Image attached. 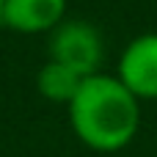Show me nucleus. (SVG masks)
Returning a JSON list of instances; mask_svg holds the SVG:
<instances>
[{"label": "nucleus", "mask_w": 157, "mask_h": 157, "mask_svg": "<svg viewBox=\"0 0 157 157\" xmlns=\"http://www.w3.org/2000/svg\"><path fill=\"white\" fill-rule=\"evenodd\" d=\"M83 80H86V77H83L80 72H75V69H69V66H63V63L47 58V63H44V66L39 69V75H36V88H39V94H41L44 99L69 105V102L75 99V94L80 91Z\"/></svg>", "instance_id": "5"}, {"label": "nucleus", "mask_w": 157, "mask_h": 157, "mask_svg": "<svg viewBox=\"0 0 157 157\" xmlns=\"http://www.w3.org/2000/svg\"><path fill=\"white\" fill-rule=\"evenodd\" d=\"M69 108L72 132L94 152H119L141 127V99L116 77L97 72L83 80Z\"/></svg>", "instance_id": "1"}, {"label": "nucleus", "mask_w": 157, "mask_h": 157, "mask_svg": "<svg viewBox=\"0 0 157 157\" xmlns=\"http://www.w3.org/2000/svg\"><path fill=\"white\" fill-rule=\"evenodd\" d=\"M116 77L144 102L157 99V33L135 36L121 58H119V72Z\"/></svg>", "instance_id": "3"}, {"label": "nucleus", "mask_w": 157, "mask_h": 157, "mask_svg": "<svg viewBox=\"0 0 157 157\" xmlns=\"http://www.w3.org/2000/svg\"><path fill=\"white\" fill-rule=\"evenodd\" d=\"M105 58L102 36L94 25L83 19H63L50 33V61H58L83 77H91L99 72Z\"/></svg>", "instance_id": "2"}, {"label": "nucleus", "mask_w": 157, "mask_h": 157, "mask_svg": "<svg viewBox=\"0 0 157 157\" xmlns=\"http://www.w3.org/2000/svg\"><path fill=\"white\" fill-rule=\"evenodd\" d=\"M3 3H6V0H0V14H3Z\"/></svg>", "instance_id": "6"}, {"label": "nucleus", "mask_w": 157, "mask_h": 157, "mask_svg": "<svg viewBox=\"0 0 157 157\" xmlns=\"http://www.w3.org/2000/svg\"><path fill=\"white\" fill-rule=\"evenodd\" d=\"M66 19V0H6L0 22L17 33H52Z\"/></svg>", "instance_id": "4"}]
</instances>
